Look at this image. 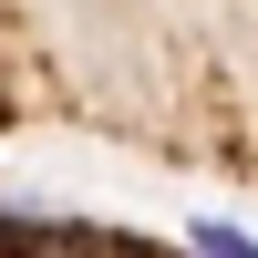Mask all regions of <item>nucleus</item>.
I'll list each match as a JSON object with an SVG mask.
<instances>
[{
  "mask_svg": "<svg viewBox=\"0 0 258 258\" xmlns=\"http://www.w3.org/2000/svg\"><path fill=\"white\" fill-rule=\"evenodd\" d=\"M0 258H165L155 238H114V227H41V217H0Z\"/></svg>",
  "mask_w": 258,
  "mask_h": 258,
  "instance_id": "1",
  "label": "nucleus"
}]
</instances>
